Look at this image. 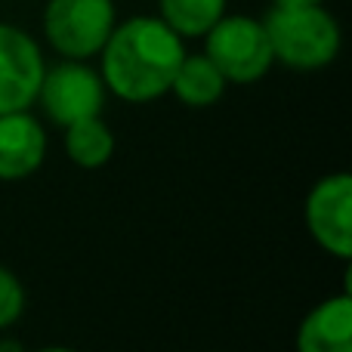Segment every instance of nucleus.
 Wrapping results in <instances>:
<instances>
[{
    "label": "nucleus",
    "instance_id": "nucleus-4",
    "mask_svg": "<svg viewBox=\"0 0 352 352\" xmlns=\"http://www.w3.org/2000/svg\"><path fill=\"white\" fill-rule=\"evenodd\" d=\"M118 25L111 0H47L43 6V37L72 62H87L102 53L105 41Z\"/></svg>",
    "mask_w": 352,
    "mask_h": 352
},
{
    "label": "nucleus",
    "instance_id": "nucleus-14",
    "mask_svg": "<svg viewBox=\"0 0 352 352\" xmlns=\"http://www.w3.org/2000/svg\"><path fill=\"white\" fill-rule=\"evenodd\" d=\"M275 10H300V6H324V0H272Z\"/></svg>",
    "mask_w": 352,
    "mask_h": 352
},
{
    "label": "nucleus",
    "instance_id": "nucleus-2",
    "mask_svg": "<svg viewBox=\"0 0 352 352\" xmlns=\"http://www.w3.org/2000/svg\"><path fill=\"white\" fill-rule=\"evenodd\" d=\"M275 62L294 72H318L337 59L343 47V31L334 12L324 6H300V10H269L263 19Z\"/></svg>",
    "mask_w": 352,
    "mask_h": 352
},
{
    "label": "nucleus",
    "instance_id": "nucleus-15",
    "mask_svg": "<svg viewBox=\"0 0 352 352\" xmlns=\"http://www.w3.org/2000/svg\"><path fill=\"white\" fill-rule=\"evenodd\" d=\"M0 352H28L16 337H0Z\"/></svg>",
    "mask_w": 352,
    "mask_h": 352
},
{
    "label": "nucleus",
    "instance_id": "nucleus-5",
    "mask_svg": "<svg viewBox=\"0 0 352 352\" xmlns=\"http://www.w3.org/2000/svg\"><path fill=\"white\" fill-rule=\"evenodd\" d=\"M105 96H109V90H105L96 68H90L87 62L62 59L43 68L37 105L56 127L65 130L78 121L102 118Z\"/></svg>",
    "mask_w": 352,
    "mask_h": 352
},
{
    "label": "nucleus",
    "instance_id": "nucleus-11",
    "mask_svg": "<svg viewBox=\"0 0 352 352\" xmlns=\"http://www.w3.org/2000/svg\"><path fill=\"white\" fill-rule=\"evenodd\" d=\"M65 155L80 170H99L115 158V133L102 118L78 121L65 127Z\"/></svg>",
    "mask_w": 352,
    "mask_h": 352
},
{
    "label": "nucleus",
    "instance_id": "nucleus-6",
    "mask_svg": "<svg viewBox=\"0 0 352 352\" xmlns=\"http://www.w3.org/2000/svg\"><path fill=\"white\" fill-rule=\"evenodd\" d=\"M306 229L324 254L349 263L352 256V176L328 173L306 195Z\"/></svg>",
    "mask_w": 352,
    "mask_h": 352
},
{
    "label": "nucleus",
    "instance_id": "nucleus-10",
    "mask_svg": "<svg viewBox=\"0 0 352 352\" xmlns=\"http://www.w3.org/2000/svg\"><path fill=\"white\" fill-rule=\"evenodd\" d=\"M226 78L217 72L204 53H186L170 84V96H176L188 109H210L226 96Z\"/></svg>",
    "mask_w": 352,
    "mask_h": 352
},
{
    "label": "nucleus",
    "instance_id": "nucleus-9",
    "mask_svg": "<svg viewBox=\"0 0 352 352\" xmlns=\"http://www.w3.org/2000/svg\"><path fill=\"white\" fill-rule=\"evenodd\" d=\"M297 352H352V294H334V297L316 303L303 316L294 337Z\"/></svg>",
    "mask_w": 352,
    "mask_h": 352
},
{
    "label": "nucleus",
    "instance_id": "nucleus-3",
    "mask_svg": "<svg viewBox=\"0 0 352 352\" xmlns=\"http://www.w3.org/2000/svg\"><path fill=\"white\" fill-rule=\"evenodd\" d=\"M204 56L217 65L226 84H256L275 65L263 19L244 12H226L204 34Z\"/></svg>",
    "mask_w": 352,
    "mask_h": 352
},
{
    "label": "nucleus",
    "instance_id": "nucleus-16",
    "mask_svg": "<svg viewBox=\"0 0 352 352\" xmlns=\"http://www.w3.org/2000/svg\"><path fill=\"white\" fill-rule=\"evenodd\" d=\"M34 352H78V349H72V346H41Z\"/></svg>",
    "mask_w": 352,
    "mask_h": 352
},
{
    "label": "nucleus",
    "instance_id": "nucleus-1",
    "mask_svg": "<svg viewBox=\"0 0 352 352\" xmlns=\"http://www.w3.org/2000/svg\"><path fill=\"white\" fill-rule=\"evenodd\" d=\"M186 41L176 37L158 16H133L118 22L99 53V78L121 102L146 105L167 96Z\"/></svg>",
    "mask_w": 352,
    "mask_h": 352
},
{
    "label": "nucleus",
    "instance_id": "nucleus-13",
    "mask_svg": "<svg viewBox=\"0 0 352 352\" xmlns=\"http://www.w3.org/2000/svg\"><path fill=\"white\" fill-rule=\"evenodd\" d=\"M25 285L12 269L0 266V331L12 328L25 312Z\"/></svg>",
    "mask_w": 352,
    "mask_h": 352
},
{
    "label": "nucleus",
    "instance_id": "nucleus-7",
    "mask_svg": "<svg viewBox=\"0 0 352 352\" xmlns=\"http://www.w3.org/2000/svg\"><path fill=\"white\" fill-rule=\"evenodd\" d=\"M43 53L28 31L0 22V115L31 111L43 78Z\"/></svg>",
    "mask_w": 352,
    "mask_h": 352
},
{
    "label": "nucleus",
    "instance_id": "nucleus-12",
    "mask_svg": "<svg viewBox=\"0 0 352 352\" xmlns=\"http://www.w3.org/2000/svg\"><path fill=\"white\" fill-rule=\"evenodd\" d=\"M229 0H158V19L182 41L204 37L226 16Z\"/></svg>",
    "mask_w": 352,
    "mask_h": 352
},
{
    "label": "nucleus",
    "instance_id": "nucleus-8",
    "mask_svg": "<svg viewBox=\"0 0 352 352\" xmlns=\"http://www.w3.org/2000/svg\"><path fill=\"white\" fill-rule=\"evenodd\" d=\"M47 161V130L31 111L0 115V182H22Z\"/></svg>",
    "mask_w": 352,
    "mask_h": 352
}]
</instances>
